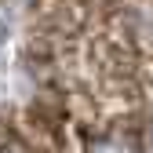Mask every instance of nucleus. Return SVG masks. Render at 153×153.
Returning <instances> with one entry per match:
<instances>
[{
    "mask_svg": "<svg viewBox=\"0 0 153 153\" xmlns=\"http://www.w3.org/2000/svg\"><path fill=\"white\" fill-rule=\"evenodd\" d=\"M0 76H4V66H0Z\"/></svg>",
    "mask_w": 153,
    "mask_h": 153,
    "instance_id": "1",
    "label": "nucleus"
}]
</instances>
